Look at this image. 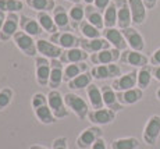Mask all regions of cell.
Wrapping results in <instances>:
<instances>
[{"label": "cell", "instance_id": "35", "mask_svg": "<svg viewBox=\"0 0 160 149\" xmlns=\"http://www.w3.org/2000/svg\"><path fill=\"white\" fill-rule=\"evenodd\" d=\"M103 20H104V28H116L117 25V6L114 0H112L106 10L103 11Z\"/></svg>", "mask_w": 160, "mask_h": 149}, {"label": "cell", "instance_id": "16", "mask_svg": "<svg viewBox=\"0 0 160 149\" xmlns=\"http://www.w3.org/2000/svg\"><path fill=\"white\" fill-rule=\"evenodd\" d=\"M137 80H138V71H130V73L124 74V75H120L118 78L113 80L112 88L116 92L127 91V89L137 86Z\"/></svg>", "mask_w": 160, "mask_h": 149}, {"label": "cell", "instance_id": "31", "mask_svg": "<svg viewBox=\"0 0 160 149\" xmlns=\"http://www.w3.org/2000/svg\"><path fill=\"white\" fill-rule=\"evenodd\" d=\"M36 20H38V23L41 24L42 29H43L45 32L50 33V35L58 31L56 23H54V20H53V17H52V15L49 14L48 11H41V13H38V17H36Z\"/></svg>", "mask_w": 160, "mask_h": 149}, {"label": "cell", "instance_id": "26", "mask_svg": "<svg viewBox=\"0 0 160 149\" xmlns=\"http://www.w3.org/2000/svg\"><path fill=\"white\" fill-rule=\"evenodd\" d=\"M85 18L89 24H92L93 27H96L98 29L103 31L104 29V20H103V13L100 10H98L93 4L85 6Z\"/></svg>", "mask_w": 160, "mask_h": 149}, {"label": "cell", "instance_id": "37", "mask_svg": "<svg viewBox=\"0 0 160 149\" xmlns=\"http://www.w3.org/2000/svg\"><path fill=\"white\" fill-rule=\"evenodd\" d=\"M78 29L81 31L82 36L87 39H96V38H100V29H98L96 27H93L92 24H89L87 20H84L81 24H79Z\"/></svg>", "mask_w": 160, "mask_h": 149}, {"label": "cell", "instance_id": "13", "mask_svg": "<svg viewBox=\"0 0 160 149\" xmlns=\"http://www.w3.org/2000/svg\"><path fill=\"white\" fill-rule=\"evenodd\" d=\"M114 3L117 6V27L120 29L130 28L132 24V17L128 0H114Z\"/></svg>", "mask_w": 160, "mask_h": 149}, {"label": "cell", "instance_id": "20", "mask_svg": "<svg viewBox=\"0 0 160 149\" xmlns=\"http://www.w3.org/2000/svg\"><path fill=\"white\" fill-rule=\"evenodd\" d=\"M88 52H85L81 48H72V49H67L63 52L60 60L63 64H71V63H82V61H87L89 59Z\"/></svg>", "mask_w": 160, "mask_h": 149}, {"label": "cell", "instance_id": "7", "mask_svg": "<svg viewBox=\"0 0 160 149\" xmlns=\"http://www.w3.org/2000/svg\"><path fill=\"white\" fill-rule=\"evenodd\" d=\"M52 61L50 59L43 56L35 57V71H36V81L41 86H49V78H50Z\"/></svg>", "mask_w": 160, "mask_h": 149}, {"label": "cell", "instance_id": "32", "mask_svg": "<svg viewBox=\"0 0 160 149\" xmlns=\"http://www.w3.org/2000/svg\"><path fill=\"white\" fill-rule=\"evenodd\" d=\"M153 78V74H152V66H145V67H141L138 70V80H137V86L143 89H146L148 86L150 85Z\"/></svg>", "mask_w": 160, "mask_h": 149}, {"label": "cell", "instance_id": "15", "mask_svg": "<svg viewBox=\"0 0 160 149\" xmlns=\"http://www.w3.org/2000/svg\"><path fill=\"white\" fill-rule=\"evenodd\" d=\"M122 35H124L125 41H127L128 46L132 50H137V52H142L145 49V39L143 36L141 35V32L134 27L130 28H125V29H121Z\"/></svg>", "mask_w": 160, "mask_h": 149}, {"label": "cell", "instance_id": "24", "mask_svg": "<svg viewBox=\"0 0 160 149\" xmlns=\"http://www.w3.org/2000/svg\"><path fill=\"white\" fill-rule=\"evenodd\" d=\"M117 98H118V102L122 106L135 105L143 98V91L141 88H138V86H135V88L127 89V91L117 92Z\"/></svg>", "mask_w": 160, "mask_h": 149}, {"label": "cell", "instance_id": "43", "mask_svg": "<svg viewBox=\"0 0 160 149\" xmlns=\"http://www.w3.org/2000/svg\"><path fill=\"white\" fill-rule=\"evenodd\" d=\"M149 61H150V64H152V66H160V48L156 49V50L152 53Z\"/></svg>", "mask_w": 160, "mask_h": 149}, {"label": "cell", "instance_id": "34", "mask_svg": "<svg viewBox=\"0 0 160 149\" xmlns=\"http://www.w3.org/2000/svg\"><path fill=\"white\" fill-rule=\"evenodd\" d=\"M68 15H70V20H71V27L72 29H77L79 27V24L84 21L85 18V7L78 4H74L68 11Z\"/></svg>", "mask_w": 160, "mask_h": 149}, {"label": "cell", "instance_id": "4", "mask_svg": "<svg viewBox=\"0 0 160 149\" xmlns=\"http://www.w3.org/2000/svg\"><path fill=\"white\" fill-rule=\"evenodd\" d=\"M160 135V116L158 114H153L149 117V120L145 124V128H143V142L149 146H155L156 142L159 139Z\"/></svg>", "mask_w": 160, "mask_h": 149}, {"label": "cell", "instance_id": "18", "mask_svg": "<svg viewBox=\"0 0 160 149\" xmlns=\"http://www.w3.org/2000/svg\"><path fill=\"white\" fill-rule=\"evenodd\" d=\"M131 10V17H132V24L134 25H142L146 21V6L143 0H128Z\"/></svg>", "mask_w": 160, "mask_h": 149}, {"label": "cell", "instance_id": "25", "mask_svg": "<svg viewBox=\"0 0 160 149\" xmlns=\"http://www.w3.org/2000/svg\"><path fill=\"white\" fill-rule=\"evenodd\" d=\"M20 28L21 31H24L31 36H39L43 31L38 20H33L28 15H20Z\"/></svg>", "mask_w": 160, "mask_h": 149}, {"label": "cell", "instance_id": "40", "mask_svg": "<svg viewBox=\"0 0 160 149\" xmlns=\"http://www.w3.org/2000/svg\"><path fill=\"white\" fill-rule=\"evenodd\" d=\"M48 103V95H43L42 92H36L35 95L31 99V105H32V109H36L42 105Z\"/></svg>", "mask_w": 160, "mask_h": 149}, {"label": "cell", "instance_id": "23", "mask_svg": "<svg viewBox=\"0 0 160 149\" xmlns=\"http://www.w3.org/2000/svg\"><path fill=\"white\" fill-rule=\"evenodd\" d=\"M53 20H54V23H56L58 31H67V32H71L72 31L70 15L66 10H64L63 6H56V7H54Z\"/></svg>", "mask_w": 160, "mask_h": 149}, {"label": "cell", "instance_id": "1", "mask_svg": "<svg viewBox=\"0 0 160 149\" xmlns=\"http://www.w3.org/2000/svg\"><path fill=\"white\" fill-rule=\"evenodd\" d=\"M64 103L79 120H85L88 117L89 103H87V100L79 95L74 94V92H68V94L64 95Z\"/></svg>", "mask_w": 160, "mask_h": 149}, {"label": "cell", "instance_id": "8", "mask_svg": "<svg viewBox=\"0 0 160 149\" xmlns=\"http://www.w3.org/2000/svg\"><path fill=\"white\" fill-rule=\"evenodd\" d=\"M120 63L125 64V66H132V67H145L149 64V57L143 54L142 52H137L132 49H125L121 52L120 56Z\"/></svg>", "mask_w": 160, "mask_h": 149}, {"label": "cell", "instance_id": "6", "mask_svg": "<svg viewBox=\"0 0 160 149\" xmlns=\"http://www.w3.org/2000/svg\"><path fill=\"white\" fill-rule=\"evenodd\" d=\"M49 41L56 43L57 46H60L63 50L72 48H78L79 46V38L72 32H67V31H57V32L52 33Z\"/></svg>", "mask_w": 160, "mask_h": 149}, {"label": "cell", "instance_id": "27", "mask_svg": "<svg viewBox=\"0 0 160 149\" xmlns=\"http://www.w3.org/2000/svg\"><path fill=\"white\" fill-rule=\"evenodd\" d=\"M87 96L89 100V106L92 109H103V96H102V89L96 85V84H91L87 88Z\"/></svg>", "mask_w": 160, "mask_h": 149}, {"label": "cell", "instance_id": "11", "mask_svg": "<svg viewBox=\"0 0 160 149\" xmlns=\"http://www.w3.org/2000/svg\"><path fill=\"white\" fill-rule=\"evenodd\" d=\"M120 56H121V50L116 48H110V49H104V50L96 52V53H92L89 56V60L92 64L95 66H100V64H112L116 63L117 60H120Z\"/></svg>", "mask_w": 160, "mask_h": 149}, {"label": "cell", "instance_id": "39", "mask_svg": "<svg viewBox=\"0 0 160 149\" xmlns=\"http://www.w3.org/2000/svg\"><path fill=\"white\" fill-rule=\"evenodd\" d=\"M13 98H14V91L10 86L0 89V111L4 110L7 106H10V103L13 102Z\"/></svg>", "mask_w": 160, "mask_h": 149}, {"label": "cell", "instance_id": "2", "mask_svg": "<svg viewBox=\"0 0 160 149\" xmlns=\"http://www.w3.org/2000/svg\"><path fill=\"white\" fill-rule=\"evenodd\" d=\"M13 41H14V45L25 56H28V57H36L38 48H36V41H33V36L25 33L24 31H18L14 35Z\"/></svg>", "mask_w": 160, "mask_h": 149}, {"label": "cell", "instance_id": "51", "mask_svg": "<svg viewBox=\"0 0 160 149\" xmlns=\"http://www.w3.org/2000/svg\"><path fill=\"white\" fill-rule=\"evenodd\" d=\"M156 98H158L159 100H160V88L158 89V91H156Z\"/></svg>", "mask_w": 160, "mask_h": 149}, {"label": "cell", "instance_id": "22", "mask_svg": "<svg viewBox=\"0 0 160 149\" xmlns=\"http://www.w3.org/2000/svg\"><path fill=\"white\" fill-rule=\"evenodd\" d=\"M52 61V70H50V78H49V86L52 89H57L63 84L64 77V64L61 63L60 59H53Z\"/></svg>", "mask_w": 160, "mask_h": 149}, {"label": "cell", "instance_id": "9", "mask_svg": "<svg viewBox=\"0 0 160 149\" xmlns=\"http://www.w3.org/2000/svg\"><path fill=\"white\" fill-rule=\"evenodd\" d=\"M88 120L93 126H107L116 120V111L112 109H92L88 113Z\"/></svg>", "mask_w": 160, "mask_h": 149}, {"label": "cell", "instance_id": "38", "mask_svg": "<svg viewBox=\"0 0 160 149\" xmlns=\"http://www.w3.org/2000/svg\"><path fill=\"white\" fill-rule=\"evenodd\" d=\"M24 8L21 0H0V11L3 13H18Z\"/></svg>", "mask_w": 160, "mask_h": 149}, {"label": "cell", "instance_id": "42", "mask_svg": "<svg viewBox=\"0 0 160 149\" xmlns=\"http://www.w3.org/2000/svg\"><path fill=\"white\" fill-rule=\"evenodd\" d=\"M112 3V0H95V3H93V6L98 8V10H100L103 13L104 10H106V7Z\"/></svg>", "mask_w": 160, "mask_h": 149}, {"label": "cell", "instance_id": "50", "mask_svg": "<svg viewBox=\"0 0 160 149\" xmlns=\"http://www.w3.org/2000/svg\"><path fill=\"white\" fill-rule=\"evenodd\" d=\"M67 2H71V3H74V4H78V3H81L82 0H67Z\"/></svg>", "mask_w": 160, "mask_h": 149}, {"label": "cell", "instance_id": "46", "mask_svg": "<svg viewBox=\"0 0 160 149\" xmlns=\"http://www.w3.org/2000/svg\"><path fill=\"white\" fill-rule=\"evenodd\" d=\"M158 2L159 0H143V3H145L148 10H153V8L156 7V4H158Z\"/></svg>", "mask_w": 160, "mask_h": 149}, {"label": "cell", "instance_id": "21", "mask_svg": "<svg viewBox=\"0 0 160 149\" xmlns=\"http://www.w3.org/2000/svg\"><path fill=\"white\" fill-rule=\"evenodd\" d=\"M102 89V96H103V103L104 107L107 109H112L114 110L116 113L120 110H122V105L118 102V98H117V92L112 88V85H103L100 86Z\"/></svg>", "mask_w": 160, "mask_h": 149}, {"label": "cell", "instance_id": "41", "mask_svg": "<svg viewBox=\"0 0 160 149\" xmlns=\"http://www.w3.org/2000/svg\"><path fill=\"white\" fill-rule=\"evenodd\" d=\"M52 149H68V139L67 136H57L52 142Z\"/></svg>", "mask_w": 160, "mask_h": 149}, {"label": "cell", "instance_id": "19", "mask_svg": "<svg viewBox=\"0 0 160 149\" xmlns=\"http://www.w3.org/2000/svg\"><path fill=\"white\" fill-rule=\"evenodd\" d=\"M110 43L104 38H96V39H87V38H79V48L88 52L89 54L96 53V52L104 50V49H110Z\"/></svg>", "mask_w": 160, "mask_h": 149}, {"label": "cell", "instance_id": "44", "mask_svg": "<svg viewBox=\"0 0 160 149\" xmlns=\"http://www.w3.org/2000/svg\"><path fill=\"white\" fill-rule=\"evenodd\" d=\"M91 149H107V145H106V141L103 139V136L98 138L95 141V144L91 146Z\"/></svg>", "mask_w": 160, "mask_h": 149}, {"label": "cell", "instance_id": "28", "mask_svg": "<svg viewBox=\"0 0 160 149\" xmlns=\"http://www.w3.org/2000/svg\"><path fill=\"white\" fill-rule=\"evenodd\" d=\"M85 71H88V64L85 63V61H82V63L67 64V66L64 67V77H63L64 82H70L71 80L78 77L79 74L85 73Z\"/></svg>", "mask_w": 160, "mask_h": 149}, {"label": "cell", "instance_id": "5", "mask_svg": "<svg viewBox=\"0 0 160 149\" xmlns=\"http://www.w3.org/2000/svg\"><path fill=\"white\" fill-rule=\"evenodd\" d=\"M103 136V131L99 126H91L88 128L82 130L81 134L77 138V146L79 149H91L98 138Z\"/></svg>", "mask_w": 160, "mask_h": 149}, {"label": "cell", "instance_id": "30", "mask_svg": "<svg viewBox=\"0 0 160 149\" xmlns=\"http://www.w3.org/2000/svg\"><path fill=\"white\" fill-rule=\"evenodd\" d=\"M92 80H93V77H92L91 71H85V73L79 74L78 77H75L74 80H71L70 82H67V85H68L70 89H72V91H78V89H85L88 88L89 85L92 84Z\"/></svg>", "mask_w": 160, "mask_h": 149}, {"label": "cell", "instance_id": "14", "mask_svg": "<svg viewBox=\"0 0 160 149\" xmlns=\"http://www.w3.org/2000/svg\"><path fill=\"white\" fill-rule=\"evenodd\" d=\"M36 48H38V53L43 57H48L50 60L53 59H60L63 54V49L57 46L56 43L48 41V39H38L36 41Z\"/></svg>", "mask_w": 160, "mask_h": 149}, {"label": "cell", "instance_id": "47", "mask_svg": "<svg viewBox=\"0 0 160 149\" xmlns=\"http://www.w3.org/2000/svg\"><path fill=\"white\" fill-rule=\"evenodd\" d=\"M6 17H7V14L3 13V11H0V31H2V28H3V24H4V21H6Z\"/></svg>", "mask_w": 160, "mask_h": 149}, {"label": "cell", "instance_id": "12", "mask_svg": "<svg viewBox=\"0 0 160 149\" xmlns=\"http://www.w3.org/2000/svg\"><path fill=\"white\" fill-rule=\"evenodd\" d=\"M91 74L95 80L104 81L109 78H118L121 75V68L117 64H100V66H95L91 70Z\"/></svg>", "mask_w": 160, "mask_h": 149}, {"label": "cell", "instance_id": "3", "mask_svg": "<svg viewBox=\"0 0 160 149\" xmlns=\"http://www.w3.org/2000/svg\"><path fill=\"white\" fill-rule=\"evenodd\" d=\"M48 105L50 106L56 119H64L70 114L68 107L64 103V96L57 89H52L48 94Z\"/></svg>", "mask_w": 160, "mask_h": 149}, {"label": "cell", "instance_id": "48", "mask_svg": "<svg viewBox=\"0 0 160 149\" xmlns=\"http://www.w3.org/2000/svg\"><path fill=\"white\" fill-rule=\"evenodd\" d=\"M28 149H48L46 146H42V145H31Z\"/></svg>", "mask_w": 160, "mask_h": 149}, {"label": "cell", "instance_id": "10", "mask_svg": "<svg viewBox=\"0 0 160 149\" xmlns=\"http://www.w3.org/2000/svg\"><path fill=\"white\" fill-rule=\"evenodd\" d=\"M18 27H20V15L17 13H8L0 31V41L8 42L10 39H13L14 35L18 32Z\"/></svg>", "mask_w": 160, "mask_h": 149}, {"label": "cell", "instance_id": "17", "mask_svg": "<svg viewBox=\"0 0 160 149\" xmlns=\"http://www.w3.org/2000/svg\"><path fill=\"white\" fill-rule=\"evenodd\" d=\"M103 38L106 39L113 48L118 49V50H121V52L125 50L128 46V43L125 41L122 32H121V29H117V28H104Z\"/></svg>", "mask_w": 160, "mask_h": 149}, {"label": "cell", "instance_id": "49", "mask_svg": "<svg viewBox=\"0 0 160 149\" xmlns=\"http://www.w3.org/2000/svg\"><path fill=\"white\" fill-rule=\"evenodd\" d=\"M82 2H84L85 3V4H93V3H95V0H82Z\"/></svg>", "mask_w": 160, "mask_h": 149}, {"label": "cell", "instance_id": "45", "mask_svg": "<svg viewBox=\"0 0 160 149\" xmlns=\"http://www.w3.org/2000/svg\"><path fill=\"white\" fill-rule=\"evenodd\" d=\"M152 74L153 78L160 82V66H152Z\"/></svg>", "mask_w": 160, "mask_h": 149}, {"label": "cell", "instance_id": "36", "mask_svg": "<svg viewBox=\"0 0 160 149\" xmlns=\"http://www.w3.org/2000/svg\"><path fill=\"white\" fill-rule=\"evenodd\" d=\"M25 3L29 6L32 10L38 11H53L56 4H54V0H25Z\"/></svg>", "mask_w": 160, "mask_h": 149}, {"label": "cell", "instance_id": "29", "mask_svg": "<svg viewBox=\"0 0 160 149\" xmlns=\"http://www.w3.org/2000/svg\"><path fill=\"white\" fill-rule=\"evenodd\" d=\"M33 113H35V117L38 119L39 123L45 124V126H49V124H53L56 121V117H54L53 111H52L50 106L48 103L46 105H42V106L33 109Z\"/></svg>", "mask_w": 160, "mask_h": 149}, {"label": "cell", "instance_id": "33", "mask_svg": "<svg viewBox=\"0 0 160 149\" xmlns=\"http://www.w3.org/2000/svg\"><path fill=\"white\" fill-rule=\"evenodd\" d=\"M112 149H138L139 148V141L134 136H125V138H117L113 139L110 144Z\"/></svg>", "mask_w": 160, "mask_h": 149}]
</instances>
